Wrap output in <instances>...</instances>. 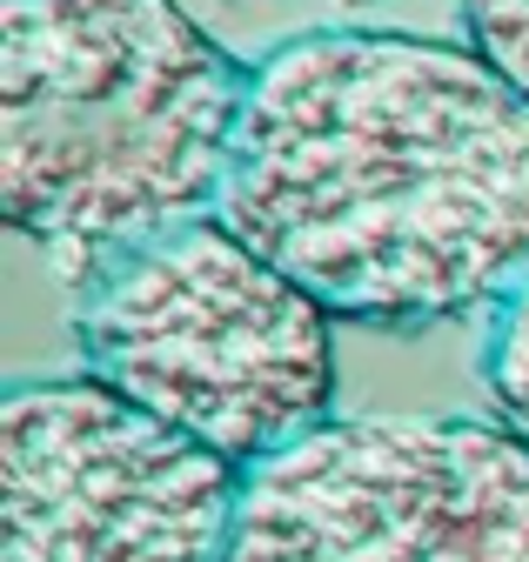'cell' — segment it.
Returning a JSON list of instances; mask_svg holds the SVG:
<instances>
[{
  "label": "cell",
  "instance_id": "obj_1",
  "mask_svg": "<svg viewBox=\"0 0 529 562\" xmlns=\"http://www.w3.org/2000/svg\"><path fill=\"white\" fill-rule=\"evenodd\" d=\"M215 215L336 322L496 308L529 281V94L476 41L295 34L248 67Z\"/></svg>",
  "mask_w": 529,
  "mask_h": 562
},
{
  "label": "cell",
  "instance_id": "obj_7",
  "mask_svg": "<svg viewBox=\"0 0 529 562\" xmlns=\"http://www.w3.org/2000/svg\"><path fill=\"white\" fill-rule=\"evenodd\" d=\"M462 34L529 94V0H462Z\"/></svg>",
  "mask_w": 529,
  "mask_h": 562
},
{
  "label": "cell",
  "instance_id": "obj_3",
  "mask_svg": "<svg viewBox=\"0 0 529 562\" xmlns=\"http://www.w3.org/2000/svg\"><path fill=\"white\" fill-rule=\"evenodd\" d=\"M81 375L261 469L336 422V315L222 215L108 261L75 308Z\"/></svg>",
  "mask_w": 529,
  "mask_h": 562
},
{
  "label": "cell",
  "instance_id": "obj_4",
  "mask_svg": "<svg viewBox=\"0 0 529 562\" xmlns=\"http://www.w3.org/2000/svg\"><path fill=\"white\" fill-rule=\"evenodd\" d=\"M228 562H529V442L470 415L328 422L248 469Z\"/></svg>",
  "mask_w": 529,
  "mask_h": 562
},
{
  "label": "cell",
  "instance_id": "obj_2",
  "mask_svg": "<svg viewBox=\"0 0 529 562\" xmlns=\"http://www.w3.org/2000/svg\"><path fill=\"white\" fill-rule=\"evenodd\" d=\"M241 94L175 0H0V215L88 289L222 207Z\"/></svg>",
  "mask_w": 529,
  "mask_h": 562
},
{
  "label": "cell",
  "instance_id": "obj_5",
  "mask_svg": "<svg viewBox=\"0 0 529 562\" xmlns=\"http://www.w3.org/2000/svg\"><path fill=\"white\" fill-rule=\"evenodd\" d=\"M248 469L94 375L0 395V562H228Z\"/></svg>",
  "mask_w": 529,
  "mask_h": 562
},
{
  "label": "cell",
  "instance_id": "obj_6",
  "mask_svg": "<svg viewBox=\"0 0 529 562\" xmlns=\"http://www.w3.org/2000/svg\"><path fill=\"white\" fill-rule=\"evenodd\" d=\"M483 382H489V402L509 429L529 442V281L509 289L496 308H489V335H483Z\"/></svg>",
  "mask_w": 529,
  "mask_h": 562
}]
</instances>
